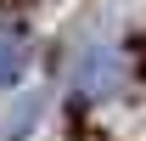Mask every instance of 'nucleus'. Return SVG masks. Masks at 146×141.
I'll return each instance as SVG.
<instances>
[{"label":"nucleus","instance_id":"nucleus-3","mask_svg":"<svg viewBox=\"0 0 146 141\" xmlns=\"http://www.w3.org/2000/svg\"><path fill=\"white\" fill-rule=\"evenodd\" d=\"M45 113V90H11V102H6V141H28V130L39 124Z\"/></svg>","mask_w":146,"mask_h":141},{"label":"nucleus","instance_id":"nucleus-2","mask_svg":"<svg viewBox=\"0 0 146 141\" xmlns=\"http://www.w3.org/2000/svg\"><path fill=\"white\" fill-rule=\"evenodd\" d=\"M23 62H28V28H23V17L11 11L6 28H0V85L6 90L23 85Z\"/></svg>","mask_w":146,"mask_h":141},{"label":"nucleus","instance_id":"nucleus-1","mask_svg":"<svg viewBox=\"0 0 146 141\" xmlns=\"http://www.w3.org/2000/svg\"><path fill=\"white\" fill-rule=\"evenodd\" d=\"M124 73H129V62H124V51H118L112 40L90 34V40H79V45H73L68 85H73L79 102L96 107V102H107V96H118V90H124Z\"/></svg>","mask_w":146,"mask_h":141}]
</instances>
